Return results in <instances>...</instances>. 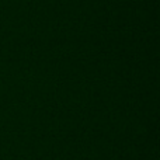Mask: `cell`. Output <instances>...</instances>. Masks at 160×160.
<instances>
[]
</instances>
